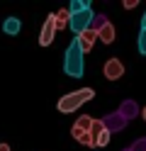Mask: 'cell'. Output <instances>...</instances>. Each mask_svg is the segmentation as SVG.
Segmentation results:
<instances>
[{"label": "cell", "instance_id": "6da1fadb", "mask_svg": "<svg viewBox=\"0 0 146 151\" xmlns=\"http://www.w3.org/2000/svg\"><path fill=\"white\" fill-rule=\"evenodd\" d=\"M63 71L71 78H81L85 73V51L81 49V42L76 37L71 39V44H68V49L63 54Z\"/></svg>", "mask_w": 146, "mask_h": 151}, {"label": "cell", "instance_id": "7a4b0ae2", "mask_svg": "<svg viewBox=\"0 0 146 151\" xmlns=\"http://www.w3.org/2000/svg\"><path fill=\"white\" fill-rule=\"evenodd\" d=\"M95 98V90L93 88H81V90H73V93H66V95L58 100V112H63V115H68V112H76L81 110L85 102H90Z\"/></svg>", "mask_w": 146, "mask_h": 151}, {"label": "cell", "instance_id": "3957f363", "mask_svg": "<svg viewBox=\"0 0 146 151\" xmlns=\"http://www.w3.org/2000/svg\"><path fill=\"white\" fill-rule=\"evenodd\" d=\"M93 17H95V12L88 7V10H83V12H78V15H71V32L76 34V37H81L83 32H88L90 29V24H93Z\"/></svg>", "mask_w": 146, "mask_h": 151}, {"label": "cell", "instance_id": "277c9868", "mask_svg": "<svg viewBox=\"0 0 146 151\" xmlns=\"http://www.w3.org/2000/svg\"><path fill=\"white\" fill-rule=\"evenodd\" d=\"M93 124H95V119H93V117L81 115V117L73 122V127H71V137L78 141L81 137H85V134H90V132H93Z\"/></svg>", "mask_w": 146, "mask_h": 151}, {"label": "cell", "instance_id": "5b68a950", "mask_svg": "<svg viewBox=\"0 0 146 151\" xmlns=\"http://www.w3.org/2000/svg\"><path fill=\"white\" fill-rule=\"evenodd\" d=\"M56 15H49L46 17V22H44V27H42V32H39V44L42 46H49L54 42V37H56Z\"/></svg>", "mask_w": 146, "mask_h": 151}, {"label": "cell", "instance_id": "8992f818", "mask_svg": "<svg viewBox=\"0 0 146 151\" xmlns=\"http://www.w3.org/2000/svg\"><path fill=\"white\" fill-rule=\"evenodd\" d=\"M102 73H105L107 81H117V78H122V76H124V63L119 59H107Z\"/></svg>", "mask_w": 146, "mask_h": 151}, {"label": "cell", "instance_id": "52a82bcc", "mask_svg": "<svg viewBox=\"0 0 146 151\" xmlns=\"http://www.w3.org/2000/svg\"><path fill=\"white\" fill-rule=\"evenodd\" d=\"M78 42H81V49L88 54V51H93V44H95V39H100V34H97V29H88V32H83L81 37H76Z\"/></svg>", "mask_w": 146, "mask_h": 151}, {"label": "cell", "instance_id": "ba28073f", "mask_svg": "<svg viewBox=\"0 0 146 151\" xmlns=\"http://www.w3.org/2000/svg\"><path fill=\"white\" fill-rule=\"evenodd\" d=\"M19 29H22V22H19L17 17H7V20L3 22V32H5V34H10V37L19 34Z\"/></svg>", "mask_w": 146, "mask_h": 151}, {"label": "cell", "instance_id": "9c48e42d", "mask_svg": "<svg viewBox=\"0 0 146 151\" xmlns=\"http://www.w3.org/2000/svg\"><path fill=\"white\" fill-rule=\"evenodd\" d=\"M97 34H100V42L102 44H112L114 42V27L110 22H102V27L97 29Z\"/></svg>", "mask_w": 146, "mask_h": 151}, {"label": "cell", "instance_id": "30bf717a", "mask_svg": "<svg viewBox=\"0 0 146 151\" xmlns=\"http://www.w3.org/2000/svg\"><path fill=\"white\" fill-rule=\"evenodd\" d=\"M56 15V29H66L68 24H71V10H58V12H54Z\"/></svg>", "mask_w": 146, "mask_h": 151}, {"label": "cell", "instance_id": "8fae6325", "mask_svg": "<svg viewBox=\"0 0 146 151\" xmlns=\"http://www.w3.org/2000/svg\"><path fill=\"white\" fill-rule=\"evenodd\" d=\"M110 134H112V132H110V129H105L102 134L95 139V149H105L107 144H110Z\"/></svg>", "mask_w": 146, "mask_h": 151}, {"label": "cell", "instance_id": "7c38bea8", "mask_svg": "<svg viewBox=\"0 0 146 151\" xmlns=\"http://www.w3.org/2000/svg\"><path fill=\"white\" fill-rule=\"evenodd\" d=\"M136 46H139V54H141V56H146V29H141V32H139Z\"/></svg>", "mask_w": 146, "mask_h": 151}, {"label": "cell", "instance_id": "4fadbf2b", "mask_svg": "<svg viewBox=\"0 0 146 151\" xmlns=\"http://www.w3.org/2000/svg\"><path fill=\"white\" fill-rule=\"evenodd\" d=\"M78 141H81L83 146H90V149H95V137H93V134H85V137H81Z\"/></svg>", "mask_w": 146, "mask_h": 151}, {"label": "cell", "instance_id": "5bb4252c", "mask_svg": "<svg viewBox=\"0 0 146 151\" xmlns=\"http://www.w3.org/2000/svg\"><path fill=\"white\" fill-rule=\"evenodd\" d=\"M124 7H127V10H132V7H136V0H127V3H124Z\"/></svg>", "mask_w": 146, "mask_h": 151}, {"label": "cell", "instance_id": "9a60e30c", "mask_svg": "<svg viewBox=\"0 0 146 151\" xmlns=\"http://www.w3.org/2000/svg\"><path fill=\"white\" fill-rule=\"evenodd\" d=\"M141 29H146V12H144V17H141Z\"/></svg>", "mask_w": 146, "mask_h": 151}, {"label": "cell", "instance_id": "2e32d148", "mask_svg": "<svg viewBox=\"0 0 146 151\" xmlns=\"http://www.w3.org/2000/svg\"><path fill=\"white\" fill-rule=\"evenodd\" d=\"M0 151H10V144H0Z\"/></svg>", "mask_w": 146, "mask_h": 151}, {"label": "cell", "instance_id": "e0dca14e", "mask_svg": "<svg viewBox=\"0 0 146 151\" xmlns=\"http://www.w3.org/2000/svg\"><path fill=\"white\" fill-rule=\"evenodd\" d=\"M141 115H144V122H146V107H144V112H141Z\"/></svg>", "mask_w": 146, "mask_h": 151}]
</instances>
